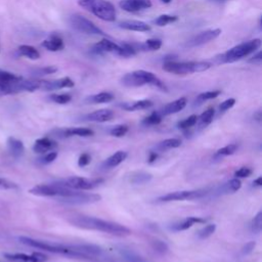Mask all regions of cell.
<instances>
[{
  "mask_svg": "<svg viewBox=\"0 0 262 262\" xmlns=\"http://www.w3.org/2000/svg\"><path fill=\"white\" fill-rule=\"evenodd\" d=\"M162 115L160 114V112H152L150 115H148L147 117H145L142 120V125L144 126H155L158 125L162 122Z\"/></svg>",
  "mask_w": 262,
  "mask_h": 262,
  "instance_id": "obj_35",
  "label": "cell"
},
{
  "mask_svg": "<svg viewBox=\"0 0 262 262\" xmlns=\"http://www.w3.org/2000/svg\"><path fill=\"white\" fill-rule=\"evenodd\" d=\"M17 185L16 183L0 177V189L1 190H9V189H16Z\"/></svg>",
  "mask_w": 262,
  "mask_h": 262,
  "instance_id": "obj_49",
  "label": "cell"
},
{
  "mask_svg": "<svg viewBox=\"0 0 262 262\" xmlns=\"http://www.w3.org/2000/svg\"><path fill=\"white\" fill-rule=\"evenodd\" d=\"M92 50L95 53L98 54H102L105 52H111V53H115L117 55H120L121 52V45L118 43H115L114 41L110 40V39H101L99 42H97L96 44H94Z\"/></svg>",
  "mask_w": 262,
  "mask_h": 262,
  "instance_id": "obj_15",
  "label": "cell"
},
{
  "mask_svg": "<svg viewBox=\"0 0 262 262\" xmlns=\"http://www.w3.org/2000/svg\"><path fill=\"white\" fill-rule=\"evenodd\" d=\"M68 221L70 224L78 228L101 231L116 236H126L131 233V230L125 225L92 216L72 215L68 218Z\"/></svg>",
  "mask_w": 262,
  "mask_h": 262,
  "instance_id": "obj_2",
  "label": "cell"
},
{
  "mask_svg": "<svg viewBox=\"0 0 262 262\" xmlns=\"http://www.w3.org/2000/svg\"><path fill=\"white\" fill-rule=\"evenodd\" d=\"M211 68L208 61H174L168 60L164 63L163 70L174 75H188L193 73L205 72Z\"/></svg>",
  "mask_w": 262,
  "mask_h": 262,
  "instance_id": "obj_5",
  "label": "cell"
},
{
  "mask_svg": "<svg viewBox=\"0 0 262 262\" xmlns=\"http://www.w3.org/2000/svg\"><path fill=\"white\" fill-rule=\"evenodd\" d=\"M143 44H144L145 51L146 50L155 51V50H159L161 48L162 41L160 39H147Z\"/></svg>",
  "mask_w": 262,
  "mask_h": 262,
  "instance_id": "obj_48",
  "label": "cell"
},
{
  "mask_svg": "<svg viewBox=\"0 0 262 262\" xmlns=\"http://www.w3.org/2000/svg\"><path fill=\"white\" fill-rule=\"evenodd\" d=\"M121 82L126 87H140L143 85H152L162 91H167L165 84L151 72L136 70L124 75Z\"/></svg>",
  "mask_w": 262,
  "mask_h": 262,
  "instance_id": "obj_3",
  "label": "cell"
},
{
  "mask_svg": "<svg viewBox=\"0 0 262 262\" xmlns=\"http://www.w3.org/2000/svg\"><path fill=\"white\" fill-rule=\"evenodd\" d=\"M70 25L77 31L87 34V35H99V36H106V34L99 29L94 23L90 19L86 18L81 14H72L70 16Z\"/></svg>",
  "mask_w": 262,
  "mask_h": 262,
  "instance_id": "obj_9",
  "label": "cell"
},
{
  "mask_svg": "<svg viewBox=\"0 0 262 262\" xmlns=\"http://www.w3.org/2000/svg\"><path fill=\"white\" fill-rule=\"evenodd\" d=\"M127 158V152L124 150H118L112 156H110L101 165V168L103 169H112L117 166H119L122 162H124Z\"/></svg>",
  "mask_w": 262,
  "mask_h": 262,
  "instance_id": "obj_26",
  "label": "cell"
},
{
  "mask_svg": "<svg viewBox=\"0 0 262 262\" xmlns=\"http://www.w3.org/2000/svg\"><path fill=\"white\" fill-rule=\"evenodd\" d=\"M118 252L125 262H148L146 259L134 252L132 249L125 246L118 247Z\"/></svg>",
  "mask_w": 262,
  "mask_h": 262,
  "instance_id": "obj_24",
  "label": "cell"
},
{
  "mask_svg": "<svg viewBox=\"0 0 262 262\" xmlns=\"http://www.w3.org/2000/svg\"><path fill=\"white\" fill-rule=\"evenodd\" d=\"M181 145V140L178 139V138H167V139H164L163 141L159 142L157 145H156V151H166L168 149H171V148H176V147H179Z\"/></svg>",
  "mask_w": 262,
  "mask_h": 262,
  "instance_id": "obj_31",
  "label": "cell"
},
{
  "mask_svg": "<svg viewBox=\"0 0 262 262\" xmlns=\"http://www.w3.org/2000/svg\"><path fill=\"white\" fill-rule=\"evenodd\" d=\"M250 229L254 233H259L262 229V212L259 211L256 216L252 219L250 224Z\"/></svg>",
  "mask_w": 262,
  "mask_h": 262,
  "instance_id": "obj_43",
  "label": "cell"
},
{
  "mask_svg": "<svg viewBox=\"0 0 262 262\" xmlns=\"http://www.w3.org/2000/svg\"><path fill=\"white\" fill-rule=\"evenodd\" d=\"M17 53L20 56H25L29 59L36 60L40 57V52L33 46L31 45H20L17 48Z\"/></svg>",
  "mask_w": 262,
  "mask_h": 262,
  "instance_id": "obj_32",
  "label": "cell"
},
{
  "mask_svg": "<svg viewBox=\"0 0 262 262\" xmlns=\"http://www.w3.org/2000/svg\"><path fill=\"white\" fill-rule=\"evenodd\" d=\"M4 257L10 261L15 262H32V254L25 253H5Z\"/></svg>",
  "mask_w": 262,
  "mask_h": 262,
  "instance_id": "obj_34",
  "label": "cell"
},
{
  "mask_svg": "<svg viewBox=\"0 0 262 262\" xmlns=\"http://www.w3.org/2000/svg\"><path fill=\"white\" fill-rule=\"evenodd\" d=\"M252 183H253V186H254V187H261V186H262V177L259 176V177L256 178Z\"/></svg>",
  "mask_w": 262,
  "mask_h": 262,
  "instance_id": "obj_57",
  "label": "cell"
},
{
  "mask_svg": "<svg viewBox=\"0 0 262 262\" xmlns=\"http://www.w3.org/2000/svg\"><path fill=\"white\" fill-rule=\"evenodd\" d=\"M18 241L28 247L43 250L46 252L59 254L68 257H72L75 259L81 260H92L87 254V249L85 244H75V245H66L47 241H41L32 238L29 236H19Z\"/></svg>",
  "mask_w": 262,
  "mask_h": 262,
  "instance_id": "obj_1",
  "label": "cell"
},
{
  "mask_svg": "<svg viewBox=\"0 0 262 262\" xmlns=\"http://www.w3.org/2000/svg\"><path fill=\"white\" fill-rule=\"evenodd\" d=\"M7 149L9 151V154L13 157V158H19L24 155L25 152V145L23 143L21 140L15 138V137H8L7 138Z\"/></svg>",
  "mask_w": 262,
  "mask_h": 262,
  "instance_id": "obj_23",
  "label": "cell"
},
{
  "mask_svg": "<svg viewBox=\"0 0 262 262\" xmlns=\"http://www.w3.org/2000/svg\"><path fill=\"white\" fill-rule=\"evenodd\" d=\"M242 187V182L238 178L234 177L227 182L221 184L219 187H217L214 190V193L220 195V194H227V193H233L237 191Z\"/></svg>",
  "mask_w": 262,
  "mask_h": 262,
  "instance_id": "obj_19",
  "label": "cell"
},
{
  "mask_svg": "<svg viewBox=\"0 0 262 262\" xmlns=\"http://www.w3.org/2000/svg\"><path fill=\"white\" fill-rule=\"evenodd\" d=\"M198 122V116L196 115H191L188 118L184 119L183 121H180L178 123V128L182 129V130H187L189 128H191L192 126H194Z\"/></svg>",
  "mask_w": 262,
  "mask_h": 262,
  "instance_id": "obj_45",
  "label": "cell"
},
{
  "mask_svg": "<svg viewBox=\"0 0 262 262\" xmlns=\"http://www.w3.org/2000/svg\"><path fill=\"white\" fill-rule=\"evenodd\" d=\"M214 115H215V110L213 107H209L205 112H203L201 114V116L198 117V121L200 123V126L201 127L208 126L213 121Z\"/></svg>",
  "mask_w": 262,
  "mask_h": 262,
  "instance_id": "obj_33",
  "label": "cell"
},
{
  "mask_svg": "<svg viewBox=\"0 0 262 262\" xmlns=\"http://www.w3.org/2000/svg\"><path fill=\"white\" fill-rule=\"evenodd\" d=\"M251 174H252V170L248 167H242L234 172V176L236 178H246V177H249Z\"/></svg>",
  "mask_w": 262,
  "mask_h": 262,
  "instance_id": "obj_50",
  "label": "cell"
},
{
  "mask_svg": "<svg viewBox=\"0 0 262 262\" xmlns=\"http://www.w3.org/2000/svg\"><path fill=\"white\" fill-rule=\"evenodd\" d=\"M152 106V101L149 99H141L133 102H124L121 104V107L127 112H135L141 110H147Z\"/></svg>",
  "mask_w": 262,
  "mask_h": 262,
  "instance_id": "obj_27",
  "label": "cell"
},
{
  "mask_svg": "<svg viewBox=\"0 0 262 262\" xmlns=\"http://www.w3.org/2000/svg\"><path fill=\"white\" fill-rule=\"evenodd\" d=\"M255 247H256V243H255V242H248V243H246V244L243 246L241 252H242L243 255H248V254H250V253L253 252V250L255 249Z\"/></svg>",
  "mask_w": 262,
  "mask_h": 262,
  "instance_id": "obj_53",
  "label": "cell"
},
{
  "mask_svg": "<svg viewBox=\"0 0 262 262\" xmlns=\"http://www.w3.org/2000/svg\"><path fill=\"white\" fill-rule=\"evenodd\" d=\"M39 81V90L42 91H52L62 88H71L75 85L74 81L69 77H63L56 80H40Z\"/></svg>",
  "mask_w": 262,
  "mask_h": 262,
  "instance_id": "obj_12",
  "label": "cell"
},
{
  "mask_svg": "<svg viewBox=\"0 0 262 262\" xmlns=\"http://www.w3.org/2000/svg\"><path fill=\"white\" fill-rule=\"evenodd\" d=\"M260 46H261L260 39H253V40H249L247 42H243V43L230 48L223 54H221L220 57H217L219 59L218 62H234V61L253 53Z\"/></svg>",
  "mask_w": 262,
  "mask_h": 262,
  "instance_id": "obj_6",
  "label": "cell"
},
{
  "mask_svg": "<svg viewBox=\"0 0 262 262\" xmlns=\"http://www.w3.org/2000/svg\"><path fill=\"white\" fill-rule=\"evenodd\" d=\"M216 230V225L215 224H208L206 226H204L203 228H201L196 235L200 239H205V238H208L209 236H211Z\"/></svg>",
  "mask_w": 262,
  "mask_h": 262,
  "instance_id": "obj_44",
  "label": "cell"
},
{
  "mask_svg": "<svg viewBox=\"0 0 262 262\" xmlns=\"http://www.w3.org/2000/svg\"><path fill=\"white\" fill-rule=\"evenodd\" d=\"M115 114L112 110L108 108H101L94 111L90 114H87L83 117V120L88 122H96V123H104L111 121L114 118Z\"/></svg>",
  "mask_w": 262,
  "mask_h": 262,
  "instance_id": "obj_18",
  "label": "cell"
},
{
  "mask_svg": "<svg viewBox=\"0 0 262 262\" xmlns=\"http://www.w3.org/2000/svg\"><path fill=\"white\" fill-rule=\"evenodd\" d=\"M158 157H159V155H158L157 151H150L149 155H148V158H147V162H148L149 164H152L154 162H156V160L158 159Z\"/></svg>",
  "mask_w": 262,
  "mask_h": 262,
  "instance_id": "obj_56",
  "label": "cell"
},
{
  "mask_svg": "<svg viewBox=\"0 0 262 262\" xmlns=\"http://www.w3.org/2000/svg\"><path fill=\"white\" fill-rule=\"evenodd\" d=\"M152 178V175L150 173L144 172V171H134L131 172L128 176V181L132 184L141 185L149 182Z\"/></svg>",
  "mask_w": 262,
  "mask_h": 262,
  "instance_id": "obj_29",
  "label": "cell"
},
{
  "mask_svg": "<svg viewBox=\"0 0 262 262\" xmlns=\"http://www.w3.org/2000/svg\"><path fill=\"white\" fill-rule=\"evenodd\" d=\"M237 148H238V146H237V144H235V143L227 144V145H225V146L219 148V149L216 151L215 157H216V158H222V157L230 156V155L234 154Z\"/></svg>",
  "mask_w": 262,
  "mask_h": 262,
  "instance_id": "obj_36",
  "label": "cell"
},
{
  "mask_svg": "<svg viewBox=\"0 0 262 262\" xmlns=\"http://www.w3.org/2000/svg\"><path fill=\"white\" fill-rule=\"evenodd\" d=\"M75 191H77V190L71 189V188L58 183L57 181H54V182H51V183L37 184L29 190V192L34 194V195L53 196V198H56V199H61V198L69 196V195L73 194Z\"/></svg>",
  "mask_w": 262,
  "mask_h": 262,
  "instance_id": "obj_7",
  "label": "cell"
},
{
  "mask_svg": "<svg viewBox=\"0 0 262 262\" xmlns=\"http://www.w3.org/2000/svg\"><path fill=\"white\" fill-rule=\"evenodd\" d=\"M21 79H23V77H20L16 74H13V73L5 71V70H0V82L12 83V82H17Z\"/></svg>",
  "mask_w": 262,
  "mask_h": 262,
  "instance_id": "obj_38",
  "label": "cell"
},
{
  "mask_svg": "<svg viewBox=\"0 0 262 262\" xmlns=\"http://www.w3.org/2000/svg\"><path fill=\"white\" fill-rule=\"evenodd\" d=\"M162 2H164V3H170L171 2V0H161Z\"/></svg>",
  "mask_w": 262,
  "mask_h": 262,
  "instance_id": "obj_58",
  "label": "cell"
},
{
  "mask_svg": "<svg viewBox=\"0 0 262 262\" xmlns=\"http://www.w3.org/2000/svg\"><path fill=\"white\" fill-rule=\"evenodd\" d=\"M114 99V95L111 92H99L93 95H90L85 98L87 103H106Z\"/></svg>",
  "mask_w": 262,
  "mask_h": 262,
  "instance_id": "obj_30",
  "label": "cell"
},
{
  "mask_svg": "<svg viewBox=\"0 0 262 262\" xmlns=\"http://www.w3.org/2000/svg\"><path fill=\"white\" fill-rule=\"evenodd\" d=\"M205 222H206V220L201 218V217L189 216V217H186L181 222L174 224L171 227V230H173V231H183V230H186V229L190 228L195 223H205Z\"/></svg>",
  "mask_w": 262,
  "mask_h": 262,
  "instance_id": "obj_28",
  "label": "cell"
},
{
  "mask_svg": "<svg viewBox=\"0 0 262 262\" xmlns=\"http://www.w3.org/2000/svg\"><path fill=\"white\" fill-rule=\"evenodd\" d=\"M56 146H57V142L55 140H53L52 138H50L48 136H44V137H41V138H38L35 140V142L33 144V150L36 154L43 155V154L53 150Z\"/></svg>",
  "mask_w": 262,
  "mask_h": 262,
  "instance_id": "obj_17",
  "label": "cell"
},
{
  "mask_svg": "<svg viewBox=\"0 0 262 262\" xmlns=\"http://www.w3.org/2000/svg\"><path fill=\"white\" fill-rule=\"evenodd\" d=\"M23 80H24V78L17 82H12V83L0 82V96L25 92Z\"/></svg>",
  "mask_w": 262,
  "mask_h": 262,
  "instance_id": "obj_20",
  "label": "cell"
},
{
  "mask_svg": "<svg viewBox=\"0 0 262 262\" xmlns=\"http://www.w3.org/2000/svg\"><path fill=\"white\" fill-rule=\"evenodd\" d=\"M120 7L128 12H137L139 10L151 7L150 0H121Z\"/></svg>",
  "mask_w": 262,
  "mask_h": 262,
  "instance_id": "obj_16",
  "label": "cell"
},
{
  "mask_svg": "<svg viewBox=\"0 0 262 262\" xmlns=\"http://www.w3.org/2000/svg\"><path fill=\"white\" fill-rule=\"evenodd\" d=\"M119 27L121 29H124V30L135 31V32H148V31H150L149 25H147L144 21L135 20V19L123 20L119 24Z\"/></svg>",
  "mask_w": 262,
  "mask_h": 262,
  "instance_id": "obj_21",
  "label": "cell"
},
{
  "mask_svg": "<svg viewBox=\"0 0 262 262\" xmlns=\"http://www.w3.org/2000/svg\"><path fill=\"white\" fill-rule=\"evenodd\" d=\"M249 62H250V63L257 64V66H260L261 62H262V52H261V51H258L253 57H251V58L249 59Z\"/></svg>",
  "mask_w": 262,
  "mask_h": 262,
  "instance_id": "obj_55",
  "label": "cell"
},
{
  "mask_svg": "<svg viewBox=\"0 0 262 262\" xmlns=\"http://www.w3.org/2000/svg\"><path fill=\"white\" fill-rule=\"evenodd\" d=\"M221 34L220 29H213V30H207L204 32H201L200 34L192 37L189 41H187L186 46L187 47H195L203 44H206L210 41H213Z\"/></svg>",
  "mask_w": 262,
  "mask_h": 262,
  "instance_id": "obj_13",
  "label": "cell"
},
{
  "mask_svg": "<svg viewBox=\"0 0 262 262\" xmlns=\"http://www.w3.org/2000/svg\"><path fill=\"white\" fill-rule=\"evenodd\" d=\"M54 136L58 138H69L73 136H80V137H88L92 136L94 132L89 128L83 127H73V128H64V129H55L52 131Z\"/></svg>",
  "mask_w": 262,
  "mask_h": 262,
  "instance_id": "obj_14",
  "label": "cell"
},
{
  "mask_svg": "<svg viewBox=\"0 0 262 262\" xmlns=\"http://www.w3.org/2000/svg\"><path fill=\"white\" fill-rule=\"evenodd\" d=\"M48 98L58 104H66L72 100V96L69 93H53L48 96Z\"/></svg>",
  "mask_w": 262,
  "mask_h": 262,
  "instance_id": "obj_40",
  "label": "cell"
},
{
  "mask_svg": "<svg viewBox=\"0 0 262 262\" xmlns=\"http://www.w3.org/2000/svg\"><path fill=\"white\" fill-rule=\"evenodd\" d=\"M91 162V157L89 154L87 152H83L80 155L79 159H78V165L79 167H85L87 166L89 163Z\"/></svg>",
  "mask_w": 262,
  "mask_h": 262,
  "instance_id": "obj_52",
  "label": "cell"
},
{
  "mask_svg": "<svg viewBox=\"0 0 262 262\" xmlns=\"http://www.w3.org/2000/svg\"><path fill=\"white\" fill-rule=\"evenodd\" d=\"M78 4L93 15L105 21H115L116 9L107 0H78Z\"/></svg>",
  "mask_w": 262,
  "mask_h": 262,
  "instance_id": "obj_4",
  "label": "cell"
},
{
  "mask_svg": "<svg viewBox=\"0 0 262 262\" xmlns=\"http://www.w3.org/2000/svg\"><path fill=\"white\" fill-rule=\"evenodd\" d=\"M150 246L152 248V250H155L158 254L160 255H165L168 253L169 251V248H168V245L161 241V239H158V238H155L150 242Z\"/></svg>",
  "mask_w": 262,
  "mask_h": 262,
  "instance_id": "obj_37",
  "label": "cell"
},
{
  "mask_svg": "<svg viewBox=\"0 0 262 262\" xmlns=\"http://www.w3.org/2000/svg\"><path fill=\"white\" fill-rule=\"evenodd\" d=\"M41 45H42L45 49H47V50H49V51H52V52L62 50L63 47H64L63 40H62L58 35H55V34L50 35L49 38L45 39V40L42 42Z\"/></svg>",
  "mask_w": 262,
  "mask_h": 262,
  "instance_id": "obj_25",
  "label": "cell"
},
{
  "mask_svg": "<svg viewBox=\"0 0 262 262\" xmlns=\"http://www.w3.org/2000/svg\"><path fill=\"white\" fill-rule=\"evenodd\" d=\"M57 72V68L53 67V66H47V67H43V68H37L32 70V75L35 77H41V76H46V75H50Z\"/></svg>",
  "mask_w": 262,
  "mask_h": 262,
  "instance_id": "obj_42",
  "label": "cell"
},
{
  "mask_svg": "<svg viewBox=\"0 0 262 262\" xmlns=\"http://www.w3.org/2000/svg\"><path fill=\"white\" fill-rule=\"evenodd\" d=\"M209 188H200V189H193V190H178V191H172L168 192L164 195H161L157 199V202L161 203H168V202H174V201H191V200H199L203 199L206 195L210 193Z\"/></svg>",
  "mask_w": 262,
  "mask_h": 262,
  "instance_id": "obj_8",
  "label": "cell"
},
{
  "mask_svg": "<svg viewBox=\"0 0 262 262\" xmlns=\"http://www.w3.org/2000/svg\"><path fill=\"white\" fill-rule=\"evenodd\" d=\"M47 260V256L41 252L32 253V262H45Z\"/></svg>",
  "mask_w": 262,
  "mask_h": 262,
  "instance_id": "obj_54",
  "label": "cell"
},
{
  "mask_svg": "<svg viewBox=\"0 0 262 262\" xmlns=\"http://www.w3.org/2000/svg\"><path fill=\"white\" fill-rule=\"evenodd\" d=\"M103 179L96 178V179H89L85 177H79V176H72L64 179L57 180L58 183L75 190H90L98 186Z\"/></svg>",
  "mask_w": 262,
  "mask_h": 262,
  "instance_id": "obj_10",
  "label": "cell"
},
{
  "mask_svg": "<svg viewBox=\"0 0 262 262\" xmlns=\"http://www.w3.org/2000/svg\"><path fill=\"white\" fill-rule=\"evenodd\" d=\"M178 20V17L176 15H170V14H161L156 19H154V23L159 27H164L168 24H172Z\"/></svg>",
  "mask_w": 262,
  "mask_h": 262,
  "instance_id": "obj_39",
  "label": "cell"
},
{
  "mask_svg": "<svg viewBox=\"0 0 262 262\" xmlns=\"http://www.w3.org/2000/svg\"><path fill=\"white\" fill-rule=\"evenodd\" d=\"M128 132V126L127 125H116L110 129V134L114 137H123Z\"/></svg>",
  "mask_w": 262,
  "mask_h": 262,
  "instance_id": "obj_47",
  "label": "cell"
},
{
  "mask_svg": "<svg viewBox=\"0 0 262 262\" xmlns=\"http://www.w3.org/2000/svg\"><path fill=\"white\" fill-rule=\"evenodd\" d=\"M59 202H62L64 204L69 205H88L97 203L101 200V195L98 193H90V192H82L80 190L75 191L73 194L57 199Z\"/></svg>",
  "mask_w": 262,
  "mask_h": 262,
  "instance_id": "obj_11",
  "label": "cell"
},
{
  "mask_svg": "<svg viewBox=\"0 0 262 262\" xmlns=\"http://www.w3.org/2000/svg\"><path fill=\"white\" fill-rule=\"evenodd\" d=\"M221 94L220 90H213V91H206L203 93H200L198 95V97L195 98V102L198 103H202L206 100H210L213 98H216L217 96H219Z\"/></svg>",
  "mask_w": 262,
  "mask_h": 262,
  "instance_id": "obj_41",
  "label": "cell"
},
{
  "mask_svg": "<svg viewBox=\"0 0 262 262\" xmlns=\"http://www.w3.org/2000/svg\"><path fill=\"white\" fill-rule=\"evenodd\" d=\"M186 103H187L186 98L185 97H180V98L166 104L162 108L160 114L162 116H169V115H172V114H176V113L182 111L186 106Z\"/></svg>",
  "mask_w": 262,
  "mask_h": 262,
  "instance_id": "obj_22",
  "label": "cell"
},
{
  "mask_svg": "<svg viewBox=\"0 0 262 262\" xmlns=\"http://www.w3.org/2000/svg\"><path fill=\"white\" fill-rule=\"evenodd\" d=\"M56 157H57V152L54 150H51L46 154H43L40 158H38L37 163L39 165H47V164L52 163L56 159Z\"/></svg>",
  "mask_w": 262,
  "mask_h": 262,
  "instance_id": "obj_46",
  "label": "cell"
},
{
  "mask_svg": "<svg viewBox=\"0 0 262 262\" xmlns=\"http://www.w3.org/2000/svg\"><path fill=\"white\" fill-rule=\"evenodd\" d=\"M234 103H235V99L234 98H228V99H226V100H224V101H222L220 103L219 111L220 112H225V111L231 108L234 105Z\"/></svg>",
  "mask_w": 262,
  "mask_h": 262,
  "instance_id": "obj_51",
  "label": "cell"
}]
</instances>
